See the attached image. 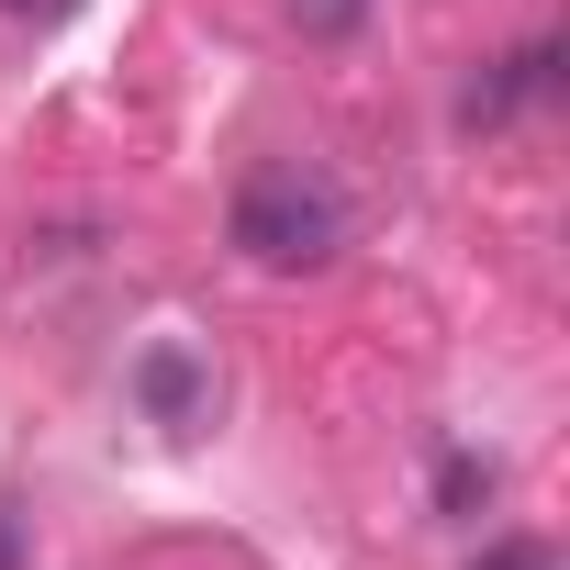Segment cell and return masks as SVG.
<instances>
[{
  "instance_id": "obj_5",
  "label": "cell",
  "mask_w": 570,
  "mask_h": 570,
  "mask_svg": "<svg viewBox=\"0 0 570 570\" xmlns=\"http://www.w3.org/2000/svg\"><path fill=\"white\" fill-rule=\"evenodd\" d=\"M481 570H548V548H537V537H503V548H492Z\"/></svg>"
},
{
  "instance_id": "obj_1",
  "label": "cell",
  "mask_w": 570,
  "mask_h": 570,
  "mask_svg": "<svg viewBox=\"0 0 570 570\" xmlns=\"http://www.w3.org/2000/svg\"><path fill=\"white\" fill-rule=\"evenodd\" d=\"M224 224H235V246H246L257 268H325V257H336V235H347V224H336V190H325V179H303L292 157L246 168Z\"/></svg>"
},
{
  "instance_id": "obj_6",
  "label": "cell",
  "mask_w": 570,
  "mask_h": 570,
  "mask_svg": "<svg viewBox=\"0 0 570 570\" xmlns=\"http://www.w3.org/2000/svg\"><path fill=\"white\" fill-rule=\"evenodd\" d=\"M0 12H12V23H68L79 0H0Z\"/></svg>"
},
{
  "instance_id": "obj_4",
  "label": "cell",
  "mask_w": 570,
  "mask_h": 570,
  "mask_svg": "<svg viewBox=\"0 0 570 570\" xmlns=\"http://www.w3.org/2000/svg\"><path fill=\"white\" fill-rule=\"evenodd\" d=\"M358 12H370V0H292V23H303V35H347Z\"/></svg>"
},
{
  "instance_id": "obj_2",
  "label": "cell",
  "mask_w": 570,
  "mask_h": 570,
  "mask_svg": "<svg viewBox=\"0 0 570 570\" xmlns=\"http://www.w3.org/2000/svg\"><path fill=\"white\" fill-rule=\"evenodd\" d=\"M135 392L157 403V425H190V414H202V370H190V347H146Z\"/></svg>"
},
{
  "instance_id": "obj_3",
  "label": "cell",
  "mask_w": 570,
  "mask_h": 570,
  "mask_svg": "<svg viewBox=\"0 0 570 570\" xmlns=\"http://www.w3.org/2000/svg\"><path fill=\"white\" fill-rule=\"evenodd\" d=\"M436 503H448V514L492 503V459H448V470H436Z\"/></svg>"
},
{
  "instance_id": "obj_7",
  "label": "cell",
  "mask_w": 570,
  "mask_h": 570,
  "mask_svg": "<svg viewBox=\"0 0 570 570\" xmlns=\"http://www.w3.org/2000/svg\"><path fill=\"white\" fill-rule=\"evenodd\" d=\"M0 570H23V537H12V514H0Z\"/></svg>"
}]
</instances>
